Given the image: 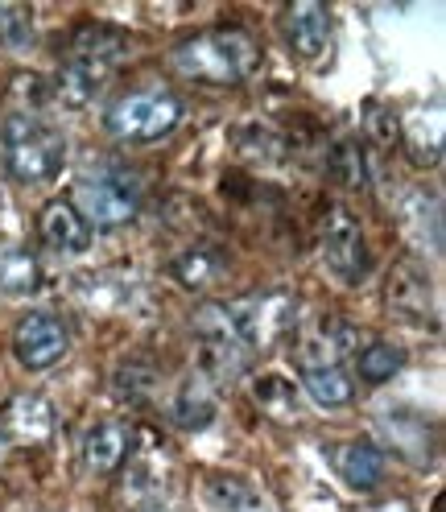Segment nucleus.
Returning <instances> with one entry per match:
<instances>
[{
	"label": "nucleus",
	"instance_id": "nucleus-24",
	"mask_svg": "<svg viewBox=\"0 0 446 512\" xmlns=\"http://www.w3.org/2000/svg\"><path fill=\"white\" fill-rule=\"evenodd\" d=\"M211 500L223 504V508H232V512H257V508H261L257 492L244 488L240 479H223V475L211 479Z\"/></svg>",
	"mask_w": 446,
	"mask_h": 512
},
{
	"label": "nucleus",
	"instance_id": "nucleus-15",
	"mask_svg": "<svg viewBox=\"0 0 446 512\" xmlns=\"http://www.w3.org/2000/svg\"><path fill=\"white\" fill-rule=\"evenodd\" d=\"M129 463V475H124V496L133 492L137 504H153L166 488V446H157V438H141V455L137 459H124Z\"/></svg>",
	"mask_w": 446,
	"mask_h": 512
},
{
	"label": "nucleus",
	"instance_id": "nucleus-10",
	"mask_svg": "<svg viewBox=\"0 0 446 512\" xmlns=\"http://www.w3.org/2000/svg\"><path fill=\"white\" fill-rule=\"evenodd\" d=\"M281 29H285V42H290V50L298 58L318 62L331 42V13L323 5H314V0H298V5H285Z\"/></svg>",
	"mask_w": 446,
	"mask_h": 512
},
{
	"label": "nucleus",
	"instance_id": "nucleus-22",
	"mask_svg": "<svg viewBox=\"0 0 446 512\" xmlns=\"http://www.w3.org/2000/svg\"><path fill=\"white\" fill-rule=\"evenodd\" d=\"M219 256L215 252H186L182 261H174V277L186 285V290H203L219 277Z\"/></svg>",
	"mask_w": 446,
	"mask_h": 512
},
{
	"label": "nucleus",
	"instance_id": "nucleus-5",
	"mask_svg": "<svg viewBox=\"0 0 446 512\" xmlns=\"http://www.w3.org/2000/svg\"><path fill=\"white\" fill-rule=\"evenodd\" d=\"M71 207L83 215L87 228H100V232L124 228L141 211V182L133 170H124L116 162H100L79 178Z\"/></svg>",
	"mask_w": 446,
	"mask_h": 512
},
{
	"label": "nucleus",
	"instance_id": "nucleus-13",
	"mask_svg": "<svg viewBox=\"0 0 446 512\" xmlns=\"http://www.w3.org/2000/svg\"><path fill=\"white\" fill-rule=\"evenodd\" d=\"M385 455L376 451L372 442L356 438V442H343L335 446V471L343 475V484L347 488H356V492H372L380 488V479H385Z\"/></svg>",
	"mask_w": 446,
	"mask_h": 512
},
{
	"label": "nucleus",
	"instance_id": "nucleus-7",
	"mask_svg": "<svg viewBox=\"0 0 446 512\" xmlns=\"http://www.w3.org/2000/svg\"><path fill=\"white\" fill-rule=\"evenodd\" d=\"M178 120L182 100L174 91H133L108 108V133H116L120 141H162L166 133H174Z\"/></svg>",
	"mask_w": 446,
	"mask_h": 512
},
{
	"label": "nucleus",
	"instance_id": "nucleus-8",
	"mask_svg": "<svg viewBox=\"0 0 446 512\" xmlns=\"http://www.w3.org/2000/svg\"><path fill=\"white\" fill-rule=\"evenodd\" d=\"M323 261L347 285H360L368 277V244H364V232H360L352 211H343V207L327 211V219H323Z\"/></svg>",
	"mask_w": 446,
	"mask_h": 512
},
{
	"label": "nucleus",
	"instance_id": "nucleus-23",
	"mask_svg": "<svg viewBox=\"0 0 446 512\" xmlns=\"http://www.w3.org/2000/svg\"><path fill=\"white\" fill-rule=\"evenodd\" d=\"M112 389H116V397H120L124 405H141V401L149 397V389H153V372H149L145 364L129 360V364H120Z\"/></svg>",
	"mask_w": 446,
	"mask_h": 512
},
{
	"label": "nucleus",
	"instance_id": "nucleus-14",
	"mask_svg": "<svg viewBox=\"0 0 446 512\" xmlns=\"http://www.w3.org/2000/svg\"><path fill=\"white\" fill-rule=\"evenodd\" d=\"M38 232L42 240L54 248V252H83L91 244V228L83 223V215L71 207V203H62V199H50L38 215Z\"/></svg>",
	"mask_w": 446,
	"mask_h": 512
},
{
	"label": "nucleus",
	"instance_id": "nucleus-20",
	"mask_svg": "<svg viewBox=\"0 0 446 512\" xmlns=\"http://www.w3.org/2000/svg\"><path fill=\"white\" fill-rule=\"evenodd\" d=\"M252 397H257V405L269 413V418H277V422L298 418V393H294V384H290V380H281V376H261V380H257V389H252Z\"/></svg>",
	"mask_w": 446,
	"mask_h": 512
},
{
	"label": "nucleus",
	"instance_id": "nucleus-19",
	"mask_svg": "<svg viewBox=\"0 0 446 512\" xmlns=\"http://www.w3.org/2000/svg\"><path fill=\"white\" fill-rule=\"evenodd\" d=\"M401 364H405V351L393 347V343H385V339L368 343V347L360 351V360H356L364 384H389V380L401 372Z\"/></svg>",
	"mask_w": 446,
	"mask_h": 512
},
{
	"label": "nucleus",
	"instance_id": "nucleus-2",
	"mask_svg": "<svg viewBox=\"0 0 446 512\" xmlns=\"http://www.w3.org/2000/svg\"><path fill=\"white\" fill-rule=\"evenodd\" d=\"M174 71L195 79V83H215V87H232L244 83L261 62V46L252 42V34L236 25H219L207 34L186 38L182 46H174L170 54Z\"/></svg>",
	"mask_w": 446,
	"mask_h": 512
},
{
	"label": "nucleus",
	"instance_id": "nucleus-1",
	"mask_svg": "<svg viewBox=\"0 0 446 512\" xmlns=\"http://www.w3.org/2000/svg\"><path fill=\"white\" fill-rule=\"evenodd\" d=\"M290 314V298H240L207 302L195 310V335L203 339V368L215 376H236L257 347H265Z\"/></svg>",
	"mask_w": 446,
	"mask_h": 512
},
{
	"label": "nucleus",
	"instance_id": "nucleus-3",
	"mask_svg": "<svg viewBox=\"0 0 446 512\" xmlns=\"http://www.w3.org/2000/svg\"><path fill=\"white\" fill-rule=\"evenodd\" d=\"M124 50V34L116 25H79L75 38L62 50V67H58V100L83 108L95 91H104V83L116 75Z\"/></svg>",
	"mask_w": 446,
	"mask_h": 512
},
{
	"label": "nucleus",
	"instance_id": "nucleus-4",
	"mask_svg": "<svg viewBox=\"0 0 446 512\" xmlns=\"http://www.w3.org/2000/svg\"><path fill=\"white\" fill-rule=\"evenodd\" d=\"M347 347H352V331H347L343 323L310 327L298 343V368H302V380H306V393L327 409H343L356 397L352 376L343 372V351Z\"/></svg>",
	"mask_w": 446,
	"mask_h": 512
},
{
	"label": "nucleus",
	"instance_id": "nucleus-21",
	"mask_svg": "<svg viewBox=\"0 0 446 512\" xmlns=\"http://www.w3.org/2000/svg\"><path fill=\"white\" fill-rule=\"evenodd\" d=\"M434 203V195H426V190H409V199L401 203V219H405V228L409 236L418 240L426 248V236H430V252L442 248V223H426V207Z\"/></svg>",
	"mask_w": 446,
	"mask_h": 512
},
{
	"label": "nucleus",
	"instance_id": "nucleus-6",
	"mask_svg": "<svg viewBox=\"0 0 446 512\" xmlns=\"http://www.w3.org/2000/svg\"><path fill=\"white\" fill-rule=\"evenodd\" d=\"M5 157L17 182H50L62 170V157H67V141H62L58 128H50L46 120L34 116H13L5 128Z\"/></svg>",
	"mask_w": 446,
	"mask_h": 512
},
{
	"label": "nucleus",
	"instance_id": "nucleus-18",
	"mask_svg": "<svg viewBox=\"0 0 446 512\" xmlns=\"http://www.w3.org/2000/svg\"><path fill=\"white\" fill-rule=\"evenodd\" d=\"M215 413H219L215 393L207 389L203 380H190L186 389L178 393V401H174V418H178L182 430H207L215 422Z\"/></svg>",
	"mask_w": 446,
	"mask_h": 512
},
{
	"label": "nucleus",
	"instance_id": "nucleus-12",
	"mask_svg": "<svg viewBox=\"0 0 446 512\" xmlns=\"http://www.w3.org/2000/svg\"><path fill=\"white\" fill-rule=\"evenodd\" d=\"M0 430L13 442H46L54 434V405L38 393H21L0 413Z\"/></svg>",
	"mask_w": 446,
	"mask_h": 512
},
{
	"label": "nucleus",
	"instance_id": "nucleus-9",
	"mask_svg": "<svg viewBox=\"0 0 446 512\" xmlns=\"http://www.w3.org/2000/svg\"><path fill=\"white\" fill-rule=\"evenodd\" d=\"M67 327L62 318L54 314H29L17 323V335H13V356L29 368V372H46L54 368L62 356H67Z\"/></svg>",
	"mask_w": 446,
	"mask_h": 512
},
{
	"label": "nucleus",
	"instance_id": "nucleus-17",
	"mask_svg": "<svg viewBox=\"0 0 446 512\" xmlns=\"http://www.w3.org/2000/svg\"><path fill=\"white\" fill-rule=\"evenodd\" d=\"M42 281V269H38V256L29 248H0V294H34Z\"/></svg>",
	"mask_w": 446,
	"mask_h": 512
},
{
	"label": "nucleus",
	"instance_id": "nucleus-25",
	"mask_svg": "<svg viewBox=\"0 0 446 512\" xmlns=\"http://www.w3.org/2000/svg\"><path fill=\"white\" fill-rule=\"evenodd\" d=\"M0 25H5V29H0V42L21 46L29 34H34V29H29V25H34V13H29V9H0Z\"/></svg>",
	"mask_w": 446,
	"mask_h": 512
},
{
	"label": "nucleus",
	"instance_id": "nucleus-26",
	"mask_svg": "<svg viewBox=\"0 0 446 512\" xmlns=\"http://www.w3.org/2000/svg\"><path fill=\"white\" fill-rule=\"evenodd\" d=\"M331 170L335 174H347V182H364V166L356 162V145H339L335 149V162H331Z\"/></svg>",
	"mask_w": 446,
	"mask_h": 512
},
{
	"label": "nucleus",
	"instance_id": "nucleus-16",
	"mask_svg": "<svg viewBox=\"0 0 446 512\" xmlns=\"http://www.w3.org/2000/svg\"><path fill=\"white\" fill-rule=\"evenodd\" d=\"M389 306L413 323H422L426 310H430V281L413 269V265H401L397 277L389 281Z\"/></svg>",
	"mask_w": 446,
	"mask_h": 512
},
{
	"label": "nucleus",
	"instance_id": "nucleus-11",
	"mask_svg": "<svg viewBox=\"0 0 446 512\" xmlns=\"http://www.w3.org/2000/svg\"><path fill=\"white\" fill-rule=\"evenodd\" d=\"M133 426L124 422H100L91 426L87 438H83V467L91 475H112L124 467V459L133 455Z\"/></svg>",
	"mask_w": 446,
	"mask_h": 512
}]
</instances>
